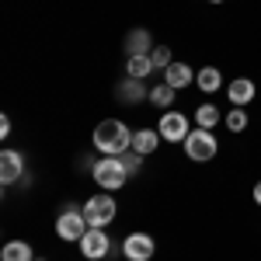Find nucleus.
Returning <instances> with one entry per match:
<instances>
[{"label": "nucleus", "mask_w": 261, "mask_h": 261, "mask_svg": "<svg viewBox=\"0 0 261 261\" xmlns=\"http://www.w3.org/2000/svg\"><path fill=\"white\" fill-rule=\"evenodd\" d=\"M133 136L136 133H129V125L122 119H105L94 129V146H98L105 157H119V153H125L133 146Z\"/></svg>", "instance_id": "1"}, {"label": "nucleus", "mask_w": 261, "mask_h": 261, "mask_svg": "<svg viewBox=\"0 0 261 261\" xmlns=\"http://www.w3.org/2000/svg\"><path fill=\"white\" fill-rule=\"evenodd\" d=\"M216 150H220V146H216V136H213L209 129H192L188 140H185V153H188V161H195V164L213 161Z\"/></svg>", "instance_id": "2"}, {"label": "nucleus", "mask_w": 261, "mask_h": 261, "mask_svg": "<svg viewBox=\"0 0 261 261\" xmlns=\"http://www.w3.org/2000/svg\"><path fill=\"white\" fill-rule=\"evenodd\" d=\"M91 174H94V181H98L101 188H122L125 185V178H129V171H125V164L119 161V157H105V161H94V167H91Z\"/></svg>", "instance_id": "3"}, {"label": "nucleus", "mask_w": 261, "mask_h": 261, "mask_svg": "<svg viewBox=\"0 0 261 261\" xmlns=\"http://www.w3.org/2000/svg\"><path fill=\"white\" fill-rule=\"evenodd\" d=\"M84 220H87V226H108V223L115 220V199L112 195H91V199L84 202Z\"/></svg>", "instance_id": "4"}, {"label": "nucleus", "mask_w": 261, "mask_h": 261, "mask_svg": "<svg viewBox=\"0 0 261 261\" xmlns=\"http://www.w3.org/2000/svg\"><path fill=\"white\" fill-rule=\"evenodd\" d=\"M87 230H91V226H87V220H84V213H77L73 205H70V209H63V216L56 220V233H60L63 241L81 244Z\"/></svg>", "instance_id": "5"}, {"label": "nucleus", "mask_w": 261, "mask_h": 261, "mask_svg": "<svg viewBox=\"0 0 261 261\" xmlns=\"http://www.w3.org/2000/svg\"><path fill=\"white\" fill-rule=\"evenodd\" d=\"M157 133H161L167 143H185L188 140V119H185L181 112H164Z\"/></svg>", "instance_id": "6"}, {"label": "nucleus", "mask_w": 261, "mask_h": 261, "mask_svg": "<svg viewBox=\"0 0 261 261\" xmlns=\"http://www.w3.org/2000/svg\"><path fill=\"white\" fill-rule=\"evenodd\" d=\"M81 254H84V258H91V261H98V258H105V254H108V233H105L101 226H91V230L84 233Z\"/></svg>", "instance_id": "7"}, {"label": "nucleus", "mask_w": 261, "mask_h": 261, "mask_svg": "<svg viewBox=\"0 0 261 261\" xmlns=\"http://www.w3.org/2000/svg\"><path fill=\"white\" fill-rule=\"evenodd\" d=\"M21 174H24V157L18 150H4L0 153V181L14 185V181H21Z\"/></svg>", "instance_id": "8"}, {"label": "nucleus", "mask_w": 261, "mask_h": 261, "mask_svg": "<svg viewBox=\"0 0 261 261\" xmlns=\"http://www.w3.org/2000/svg\"><path fill=\"white\" fill-rule=\"evenodd\" d=\"M125 258L129 261H150L153 258V237L150 233H129L125 237Z\"/></svg>", "instance_id": "9"}, {"label": "nucleus", "mask_w": 261, "mask_h": 261, "mask_svg": "<svg viewBox=\"0 0 261 261\" xmlns=\"http://www.w3.org/2000/svg\"><path fill=\"white\" fill-rule=\"evenodd\" d=\"M226 94H230V105H233V108H244L247 101L254 98V81H247V77H237V81L226 87Z\"/></svg>", "instance_id": "10"}, {"label": "nucleus", "mask_w": 261, "mask_h": 261, "mask_svg": "<svg viewBox=\"0 0 261 261\" xmlns=\"http://www.w3.org/2000/svg\"><path fill=\"white\" fill-rule=\"evenodd\" d=\"M0 261H35V254H32V244H24V241H7V244H4V251H0Z\"/></svg>", "instance_id": "11"}, {"label": "nucleus", "mask_w": 261, "mask_h": 261, "mask_svg": "<svg viewBox=\"0 0 261 261\" xmlns=\"http://www.w3.org/2000/svg\"><path fill=\"white\" fill-rule=\"evenodd\" d=\"M157 140H161V133H157V129H140V133L133 136V150H136L140 157H146V153H153V150H157Z\"/></svg>", "instance_id": "12"}, {"label": "nucleus", "mask_w": 261, "mask_h": 261, "mask_svg": "<svg viewBox=\"0 0 261 261\" xmlns=\"http://www.w3.org/2000/svg\"><path fill=\"white\" fill-rule=\"evenodd\" d=\"M192 77H195V73H192L185 63H171V66L164 70V84H171L174 91H178V87H185V84L192 81Z\"/></svg>", "instance_id": "13"}, {"label": "nucleus", "mask_w": 261, "mask_h": 261, "mask_svg": "<svg viewBox=\"0 0 261 261\" xmlns=\"http://www.w3.org/2000/svg\"><path fill=\"white\" fill-rule=\"evenodd\" d=\"M125 45H129V56H150V32H143V28H136V32H129V39H125Z\"/></svg>", "instance_id": "14"}, {"label": "nucleus", "mask_w": 261, "mask_h": 261, "mask_svg": "<svg viewBox=\"0 0 261 261\" xmlns=\"http://www.w3.org/2000/svg\"><path fill=\"white\" fill-rule=\"evenodd\" d=\"M125 73H129L133 81H143V77H150V73H153V63H150V56H129Z\"/></svg>", "instance_id": "15"}, {"label": "nucleus", "mask_w": 261, "mask_h": 261, "mask_svg": "<svg viewBox=\"0 0 261 261\" xmlns=\"http://www.w3.org/2000/svg\"><path fill=\"white\" fill-rule=\"evenodd\" d=\"M195 84H199L205 94H213V91H220L223 77H220V70H216V66H205V70H199V73H195Z\"/></svg>", "instance_id": "16"}, {"label": "nucleus", "mask_w": 261, "mask_h": 261, "mask_svg": "<svg viewBox=\"0 0 261 261\" xmlns=\"http://www.w3.org/2000/svg\"><path fill=\"white\" fill-rule=\"evenodd\" d=\"M195 122H199V129H213V125L220 122L216 105H199V108H195Z\"/></svg>", "instance_id": "17"}, {"label": "nucleus", "mask_w": 261, "mask_h": 261, "mask_svg": "<svg viewBox=\"0 0 261 261\" xmlns=\"http://www.w3.org/2000/svg\"><path fill=\"white\" fill-rule=\"evenodd\" d=\"M150 101H153L157 108H167V105H174V87H171V84H157V87L150 91Z\"/></svg>", "instance_id": "18"}, {"label": "nucleus", "mask_w": 261, "mask_h": 261, "mask_svg": "<svg viewBox=\"0 0 261 261\" xmlns=\"http://www.w3.org/2000/svg\"><path fill=\"white\" fill-rule=\"evenodd\" d=\"M150 63H153V70H167V66H171V49H167V45H153V49H150Z\"/></svg>", "instance_id": "19"}, {"label": "nucleus", "mask_w": 261, "mask_h": 261, "mask_svg": "<svg viewBox=\"0 0 261 261\" xmlns=\"http://www.w3.org/2000/svg\"><path fill=\"white\" fill-rule=\"evenodd\" d=\"M226 125H230L233 133H244V129H247V112H244V108H233V112L226 115Z\"/></svg>", "instance_id": "20"}, {"label": "nucleus", "mask_w": 261, "mask_h": 261, "mask_svg": "<svg viewBox=\"0 0 261 261\" xmlns=\"http://www.w3.org/2000/svg\"><path fill=\"white\" fill-rule=\"evenodd\" d=\"M119 98H122V101H129V98L136 101V98H143V84L129 77V84H122V87H119Z\"/></svg>", "instance_id": "21"}, {"label": "nucleus", "mask_w": 261, "mask_h": 261, "mask_svg": "<svg viewBox=\"0 0 261 261\" xmlns=\"http://www.w3.org/2000/svg\"><path fill=\"white\" fill-rule=\"evenodd\" d=\"M119 161L125 164V171H129V174H133V171H140V153H136V150H133V153H129V150L119 153Z\"/></svg>", "instance_id": "22"}, {"label": "nucleus", "mask_w": 261, "mask_h": 261, "mask_svg": "<svg viewBox=\"0 0 261 261\" xmlns=\"http://www.w3.org/2000/svg\"><path fill=\"white\" fill-rule=\"evenodd\" d=\"M0 136H11V119H7V115L0 119Z\"/></svg>", "instance_id": "23"}, {"label": "nucleus", "mask_w": 261, "mask_h": 261, "mask_svg": "<svg viewBox=\"0 0 261 261\" xmlns=\"http://www.w3.org/2000/svg\"><path fill=\"white\" fill-rule=\"evenodd\" d=\"M254 202H258V205H261V181H258V185H254Z\"/></svg>", "instance_id": "24"}, {"label": "nucleus", "mask_w": 261, "mask_h": 261, "mask_svg": "<svg viewBox=\"0 0 261 261\" xmlns=\"http://www.w3.org/2000/svg\"><path fill=\"white\" fill-rule=\"evenodd\" d=\"M213 4H223V0H213Z\"/></svg>", "instance_id": "25"}]
</instances>
